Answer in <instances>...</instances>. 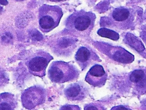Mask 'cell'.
<instances>
[{"instance_id":"cell-10","label":"cell","mask_w":146,"mask_h":110,"mask_svg":"<svg viewBox=\"0 0 146 110\" xmlns=\"http://www.w3.org/2000/svg\"><path fill=\"white\" fill-rule=\"evenodd\" d=\"M75 60L82 70L91 64L102 61L98 54L87 46H82L78 49L75 55Z\"/></svg>"},{"instance_id":"cell-6","label":"cell","mask_w":146,"mask_h":110,"mask_svg":"<svg viewBox=\"0 0 146 110\" xmlns=\"http://www.w3.org/2000/svg\"><path fill=\"white\" fill-rule=\"evenodd\" d=\"M53 57L47 52L38 51L31 55L26 62L29 73L35 76L43 77L46 74V69Z\"/></svg>"},{"instance_id":"cell-3","label":"cell","mask_w":146,"mask_h":110,"mask_svg":"<svg viewBox=\"0 0 146 110\" xmlns=\"http://www.w3.org/2000/svg\"><path fill=\"white\" fill-rule=\"evenodd\" d=\"M80 74L76 67L70 62L62 61L52 62L48 69L50 80L55 83H63L76 79Z\"/></svg>"},{"instance_id":"cell-16","label":"cell","mask_w":146,"mask_h":110,"mask_svg":"<svg viewBox=\"0 0 146 110\" xmlns=\"http://www.w3.org/2000/svg\"><path fill=\"white\" fill-rule=\"evenodd\" d=\"M84 110H105V108L99 103H91L86 104Z\"/></svg>"},{"instance_id":"cell-15","label":"cell","mask_w":146,"mask_h":110,"mask_svg":"<svg viewBox=\"0 0 146 110\" xmlns=\"http://www.w3.org/2000/svg\"><path fill=\"white\" fill-rule=\"evenodd\" d=\"M97 34L102 37L116 41L119 38V34L115 31L107 28H101L97 31Z\"/></svg>"},{"instance_id":"cell-12","label":"cell","mask_w":146,"mask_h":110,"mask_svg":"<svg viewBox=\"0 0 146 110\" xmlns=\"http://www.w3.org/2000/svg\"><path fill=\"white\" fill-rule=\"evenodd\" d=\"M65 97L71 101H81L88 94L87 88L80 82H75L68 85L64 91Z\"/></svg>"},{"instance_id":"cell-2","label":"cell","mask_w":146,"mask_h":110,"mask_svg":"<svg viewBox=\"0 0 146 110\" xmlns=\"http://www.w3.org/2000/svg\"><path fill=\"white\" fill-rule=\"evenodd\" d=\"M136 21V13L133 9L120 6L113 9L108 16L102 17L100 25L119 30H128L135 27Z\"/></svg>"},{"instance_id":"cell-8","label":"cell","mask_w":146,"mask_h":110,"mask_svg":"<svg viewBox=\"0 0 146 110\" xmlns=\"http://www.w3.org/2000/svg\"><path fill=\"white\" fill-rule=\"evenodd\" d=\"M78 39L72 36H63L51 42L52 52L58 56H69L76 46Z\"/></svg>"},{"instance_id":"cell-20","label":"cell","mask_w":146,"mask_h":110,"mask_svg":"<svg viewBox=\"0 0 146 110\" xmlns=\"http://www.w3.org/2000/svg\"><path fill=\"white\" fill-rule=\"evenodd\" d=\"M143 18H144V19L146 21V8L145 9V11L144 12V14H143Z\"/></svg>"},{"instance_id":"cell-4","label":"cell","mask_w":146,"mask_h":110,"mask_svg":"<svg viewBox=\"0 0 146 110\" xmlns=\"http://www.w3.org/2000/svg\"><path fill=\"white\" fill-rule=\"evenodd\" d=\"M63 15L62 9L58 6L43 4L39 9V27L43 33H48L60 22Z\"/></svg>"},{"instance_id":"cell-14","label":"cell","mask_w":146,"mask_h":110,"mask_svg":"<svg viewBox=\"0 0 146 110\" xmlns=\"http://www.w3.org/2000/svg\"><path fill=\"white\" fill-rule=\"evenodd\" d=\"M17 101L14 95L3 92L0 96V110H15Z\"/></svg>"},{"instance_id":"cell-13","label":"cell","mask_w":146,"mask_h":110,"mask_svg":"<svg viewBox=\"0 0 146 110\" xmlns=\"http://www.w3.org/2000/svg\"><path fill=\"white\" fill-rule=\"evenodd\" d=\"M123 41L125 44L146 59V49L142 42L136 36L132 33H127L125 34Z\"/></svg>"},{"instance_id":"cell-9","label":"cell","mask_w":146,"mask_h":110,"mask_svg":"<svg viewBox=\"0 0 146 110\" xmlns=\"http://www.w3.org/2000/svg\"><path fill=\"white\" fill-rule=\"evenodd\" d=\"M128 82L136 95L146 93V68L135 69L128 75Z\"/></svg>"},{"instance_id":"cell-5","label":"cell","mask_w":146,"mask_h":110,"mask_svg":"<svg viewBox=\"0 0 146 110\" xmlns=\"http://www.w3.org/2000/svg\"><path fill=\"white\" fill-rule=\"evenodd\" d=\"M92 44L99 52L119 64H128L135 60L132 53L121 46H114L103 41H93Z\"/></svg>"},{"instance_id":"cell-19","label":"cell","mask_w":146,"mask_h":110,"mask_svg":"<svg viewBox=\"0 0 146 110\" xmlns=\"http://www.w3.org/2000/svg\"><path fill=\"white\" fill-rule=\"evenodd\" d=\"M140 110H146V98L144 99L140 102V105L139 107Z\"/></svg>"},{"instance_id":"cell-11","label":"cell","mask_w":146,"mask_h":110,"mask_svg":"<svg viewBox=\"0 0 146 110\" xmlns=\"http://www.w3.org/2000/svg\"><path fill=\"white\" fill-rule=\"evenodd\" d=\"M107 73L102 65L95 64L88 71L85 81L94 87H102L106 82Z\"/></svg>"},{"instance_id":"cell-7","label":"cell","mask_w":146,"mask_h":110,"mask_svg":"<svg viewBox=\"0 0 146 110\" xmlns=\"http://www.w3.org/2000/svg\"><path fill=\"white\" fill-rule=\"evenodd\" d=\"M46 96V91L43 87L39 85L30 87L22 93V106L27 109H35L44 103Z\"/></svg>"},{"instance_id":"cell-1","label":"cell","mask_w":146,"mask_h":110,"mask_svg":"<svg viewBox=\"0 0 146 110\" xmlns=\"http://www.w3.org/2000/svg\"><path fill=\"white\" fill-rule=\"evenodd\" d=\"M95 19L92 12L83 10L75 11L65 21V33L75 37H87L94 28Z\"/></svg>"},{"instance_id":"cell-17","label":"cell","mask_w":146,"mask_h":110,"mask_svg":"<svg viewBox=\"0 0 146 110\" xmlns=\"http://www.w3.org/2000/svg\"><path fill=\"white\" fill-rule=\"evenodd\" d=\"M59 110H80V108L77 105L66 104L62 105L59 108Z\"/></svg>"},{"instance_id":"cell-18","label":"cell","mask_w":146,"mask_h":110,"mask_svg":"<svg viewBox=\"0 0 146 110\" xmlns=\"http://www.w3.org/2000/svg\"><path fill=\"white\" fill-rule=\"evenodd\" d=\"M110 110H132L130 108L123 105H116L113 107Z\"/></svg>"}]
</instances>
